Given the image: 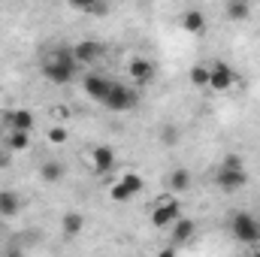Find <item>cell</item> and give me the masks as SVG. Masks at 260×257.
<instances>
[{"label": "cell", "instance_id": "7c38bea8", "mask_svg": "<svg viewBox=\"0 0 260 257\" xmlns=\"http://www.w3.org/2000/svg\"><path fill=\"white\" fill-rule=\"evenodd\" d=\"M3 145H6L9 151H15V154H21V151H27V148L34 145V130L6 127V130H3Z\"/></svg>", "mask_w": 260, "mask_h": 257}, {"label": "cell", "instance_id": "8fae6325", "mask_svg": "<svg viewBox=\"0 0 260 257\" xmlns=\"http://www.w3.org/2000/svg\"><path fill=\"white\" fill-rule=\"evenodd\" d=\"M179 27L185 30V34H191V37H203L206 30H209V21H206V15L200 12V9H185L182 15H179Z\"/></svg>", "mask_w": 260, "mask_h": 257}, {"label": "cell", "instance_id": "83f0119b", "mask_svg": "<svg viewBox=\"0 0 260 257\" xmlns=\"http://www.w3.org/2000/svg\"><path fill=\"white\" fill-rule=\"evenodd\" d=\"M221 164H224V167H245V164H242V157H239V154H227V157H224V160H221Z\"/></svg>", "mask_w": 260, "mask_h": 257}, {"label": "cell", "instance_id": "4316f807", "mask_svg": "<svg viewBox=\"0 0 260 257\" xmlns=\"http://www.w3.org/2000/svg\"><path fill=\"white\" fill-rule=\"evenodd\" d=\"M12 154L15 151H9L3 142H0V170H6V167H12Z\"/></svg>", "mask_w": 260, "mask_h": 257}, {"label": "cell", "instance_id": "44dd1931", "mask_svg": "<svg viewBox=\"0 0 260 257\" xmlns=\"http://www.w3.org/2000/svg\"><path fill=\"white\" fill-rule=\"evenodd\" d=\"M46 142H49V145H67V142H70V130H67L64 121L49 124V130H46Z\"/></svg>", "mask_w": 260, "mask_h": 257}, {"label": "cell", "instance_id": "5b68a950", "mask_svg": "<svg viewBox=\"0 0 260 257\" xmlns=\"http://www.w3.org/2000/svg\"><path fill=\"white\" fill-rule=\"evenodd\" d=\"M212 67V76H209V91H215V94H227V91H233L236 85H239V76H236V70L230 64H224V61H209Z\"/></svg>", "mask_w": 260, "mask_h": 257}, {"label": "cell", "instance_id": "e0dca14e", "mask_svg": "<svg viewBox=\"0 0 260 257\" xmlns=\"http://www.w3.org/2000/svg\"><path fill=\"white\" fill-rule=\"evenodd\" d=\"M82 230H85V215L76 212V209L64 212V218H61V233H64V239H76V236H82Z\"/></svg>", "mask_w": 260, "mask_h": 257}, {"label": "cell", "instance_id": "7a4b0ae2", "mask_svg": "<svg viewBox=\"0 0 260 257\" xmlns=\"http://www.w3.org/2000/svg\"><path fill=\"white\" fill-rule=\"evenodd\" d=\"M182 215V203H179V194H164L160 200H154V206H151V215H148V221H151V227L154 230H170L173 227V221Z\"/></svg>", "mask_w": 260, "mask_h": 257}, {"label": "cell", "instance_id": "52a82bcc", "mask_svg": "<svg viewBox=\"0 0 260 257\" xmlns=\"http://www.w3.org/2000/svg\"><path fill=\"white\" fill-rule=\"evenodd\" d=\"M124 70H127V76H130L133 85H148V82L157 76V64H154L151 58H145V55H130Z\"/></svg>", "mask_w": 260, "mask_h": 257}, {"label": "cell", "instance_id": "6da1fadb", "mask_svg": "<svg viewBox=\"0 0 260 257\" xmlns=\"http://www.w3.org/2000/svg\"><path fill=\"white\" fill-rule=\"evenodd\" d=\"M43 76L52 82V85H70L76 76H79V61L73 55V46H55L43 55L40 61Z\"/></svg>", "mask_w": 260, "mask_h": 257}, {"label": "cell", "instance_id": "484cf974", "mask_svg": "<svg viewBox=\"0 0 260 257\" xmlns=\"http://www.w3.org/2000/svg\"><path fill=\"white\" fill-rule=\"evenodd\" d=\"M49 112H52V118H55V121H67V118H70V109H67L64 103H55Z\"/></svg>", "mask_w": 260, "mask_h": 257}, {"label": "cell", "instance_id": "30bf717a", "mask_svg": "<svg viewBox=\"0 0 260 257\" xmlns=\"http://www.w3.org/2000/svg\"><path fill=\"white\" fill-rule=\"evenodd\" d=\"M109 85H112V79H109V76H103V73H85V76H82V91H85L91 100H97V103H103V100H106Z\"/></svg>", "mask_w": 260, "mask_h": 257}, {"label": "cell", "instance_id": "9a60e30c", "mask_svg": "<svg viewBox=\"0 0 260 257\" xmlns=\"http://www.w3.org/2000/svg\"><path fill=\"white\" fill-rule=\"evenodd\" d=\"M67 179V164L64 160H43L40 164V182L43 185H58V182H64Z\"/></svg>", "mask_w": 260, "mask_h": 257}, {"label": "cell", "instance_id": "603a6c76", "mask_svg": "<svg viewBox=\"0 0 260 257\" xmlns=\"http://www.w3.org/2000/svg\"><path fill=\"white\" fill-rule=\"evenodd\" d=\"M79 12H106V0H67Z\"/></svg>", "mask_w": 260, "mask_h": 257}, {"label": "cell", "instance_id": "d4e9b609", "mask_svg": "<svg viewBox=\"0 0 260 257\" xmlns=\"http://www.w3.org/2000/svg\"><path fill=\"white\" fill-rule=\"evenodd\" d=\"M182 139V130L176 127V124H164V130H160V142L164 145H176Z\"/></svg>", "mask_w": 260, "mask_h": 257}, {"label": "cell", "instance_id": "ba28073f", "mask_svg": "<svg viewBox=\"0 0 260 257\" xmlns=\"http://www.w3.org/2000/svg\"><path fill=\"white\" fill-rule=\"evenodd\" d=\"M88 164H91V170L97 176H109L115 170V164H118V154H115L112 145H94L88 151Z\"/></svg>", "mask_w": 260, "mask_h": 257}, {"label": "cell", "instance_id": "5bb4252c", "mask_svg": "<svg viewBox=\"0 0 260 257\" xmlns=\"http://www.w3.org/2000/svg\"><path fill=\"white\" fill-rule=\"evenodd\" d=\"M3 124L6 127H18V130H34L37 127V115L30 109H6L3 112Z\"/></svg>", "mask_w": 260, "mask_h": 257}, {"label": "cell", "instance_id": "cb8c5ba5", "mask_svg": "<svg viewBox=\"0 0 260 257\" xmlns=\"http://www.w3.org/2000/svg\"><path fill=\"white\" fill-rule=\"evenodd\" d=\"M121 182L127 185L133 194H142V188H145V179L139 176V173H133V170H127V173H121Z\"/></svg>", "mask_w": 260, "mask_h": 257}, {"label": "cell", "instance_id": "8992f818", "mask_svg": "<svg viewBox=\"0 0 260 257\" xmlns=\"http://www.w3.org/2000/svg\"><path fill=\"white\" fill-rule=\"evenodd\" d=\"M215 185H218L221 194H239L248 185V170L245 167H224L221 164V170L215 176Z\"/></svg>", "mask_w": 260, "mask_h": 257}, {"label": "cell", "instance_id": "2e32d148", "mask_svg": "<svg viewBox=\"0 0 260 257\" xmlns=\"http://www.w3.org/2000/svg\"><path fill=\"white\" fill-rule=\"evenodd\" d=\"M194 188V176H191V170H185V167H176L170 176H167V191L173 194H188Z\"/></svg>", "mask_w": 260, "mask_h": 257}, {"label": "cell", "instance_id": "7402d4cb", "mask_svg": "<svg viewBox=\"0 0 260 257\" xmlns=\"http://www.w3.org/2000/svg\"><path fill=\"white\" fill-rule=\"evenodd\" d=\"M106 197H109L112 203H130V200H133L136 194L130 191V188L124 185V182H121V179H115V182H112V185L106 188Z\"/></svg>", "mask_w": 260, "mask_h": 257}, {"label": "cell", "instance_id": "3957f363", "mask_svg": "<svg viewBox=\"0 0 260 257\" xmlns=\"http://www.w3.org/2000/svg\"><path fill=\"white\" fill-rule=\"evenodd\" d=\"M103 106H106L109 112H133V109L139 106V91L130 88V85H124V82H112V85H109V94H106V100H103Z\"/></svg>", "mask_w": 260, "mask_h": 257}, {"label": "cell", "instance_id": "ffe728a7", "mask_svg": "<svg viewBox=\"0 0 260 257\" xmlns=\"http://www.w3.org/2000/svg\"><path fill=\"white\" fill-rule=\"evenodd\" d=\"M209 76H212V67L203 64V61L188 70V82H191V88H200V91L209 88Z\"/></svg>", "mask_w": 260, "mask_h": 257}, {"label": "cell", "instance_id": "4fadbf2b", "mask_svg": "<svg viewBox=\"0 0 260 257\" xmlns=\"http://www.w3.org/2000/svg\"><path fill=\"white\" fill-rule=\"evenodd\" d=\"M197 233V221L194 218H188V215H179L176 221H173V227H170V236H173V242L176 245H185V242H191Z\"/></svg>", "mask_w": 260, "mask_h": 257}, {"label": "cell", "instance_id": "d6986e66", "mask_svg": "<svg viewBox=\"0 0 260 257\" xmlns=\"http://www.w3.org/2000/svg\"><path fill=\"white\" fill-rule=\"evenodd\" d=\"M224 15L230 21H248L251 18V0H227L224 3Z\"/></svg>", "mask_w": 260, "mask_h": 257}, {"label": "cell", "instance_id": "ac0fdd59", "mask_svg": "<svg viewBox=\"0 0 260 257\" xmlns=\"http://www.w3.org/2000/svg\"><path fill=\"white\" fill-rule=\"evenodd\" d=\"M24 209V200L21 194L15 191H0V218H18Z\"/></svg>", "mask_w": 260, "mask_h": 257}, {"label": "cell", "instance_id": "277c9868", "mask_svg": "<svg viewBox=\"0 0 260 257\" xmlns=\"http://www.w3.org/2000/svg\"><path fill=\"white\" fill-rule=\"evenodd\" d=\"M230 233L236 242L242 245H257L260 242V221L251 215V212H236L230 218Z\"/></svg>", "mask_w": 260, "mask_h": 257}, {"label": "cell", "instance_id": "9c48e42d", "mask_svg": "<svg viewBox=\"0 0 260 257\" xmlns=\"http://www.w3.org/2000/svg\"><path fill=\"white\" fill-rule=\"evenodd\" d=\"M73 55H76L79 67H94L106 58V46L97 43V40H79V43L73 46Z\"/></svg>", "mask_w": 260, "mask_h": 257}]
</instances>
